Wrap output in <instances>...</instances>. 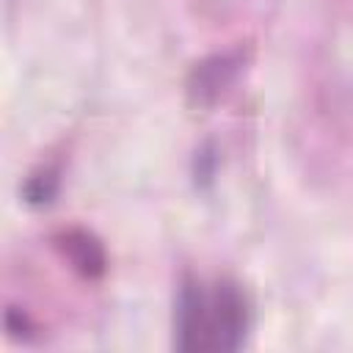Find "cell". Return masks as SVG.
<instances>
[{"label":"cell","mask_w":353,"mask_h":353,"mask_svg":"<svg viewBox=\"0 0 353 353\" xmlns=\"http://www.w3.org/2000/svg\"><path fill=\"white\" fill-rule=\"evenodd\" d=\"M251 301L240 281L221 276L204 284L185 273L174 292V347L185 353L221 350L234 353L251 331Z\"/></svg>","instance_id":"cell-1"},{"label":"cell","mask_w":353,"mask_h":353,"mask_svg":"<svg viewBox=\"0 0 353 353\" xmlns=\"http://www.w3.org/2000/svg\"><path fill=\"white\" fill-rule=\"evenodd\" d=\"M251 63V47L237 44L199 58L185 77V99L193 110L215 108L245 74Z\"/></svg>","instance_id":"cell-2"},{"label":"cell","mask_w":353,"mask_h":353,"mask_svg":"<svg viewBox=\"0 0 353 353\" xmlns=\"http://www.w3.org/2000/svg\"><path fill=\"white\" fill-rule=\"evenodd\" d=\"M52 248L83 279L97 281L108 273V251L102 240L85 226H63L52 234Z\"/></svg>","instance_id":"cell-3"},{"label":"cell","mask_w":353,"mask_h":353,"mask_svg":"<svg viewBox=\"0 0 353 353\" xmlns=\"http://www.w3.org/2000/svg\"><path fill=\"white\" fill-rule=\"evenodd\" d=\"M61 190V165L58 163H41L33 168L22 182V201L30 207L50 204Z\"/></svg>","instance_id":"cell-4"},{"label":"cell","mask_w":353,"mask_h":353,"mask_svg":"<svg viewBox=\"0 0 353 353\" xmlns=\"http://www.w3.org/2000/svg\"><path fill=\"white\" fill-rule=\"evenodd\" d=\"M36 331H39V325H36V320L25 309H17V306H8L6 309V334L11 339L28 342V339L36 336Z\"/></svg>","instance_id":"cell-5"},{"label":"cell","mask_w":353,"mask_h":353,"mask_svg":"<svg viewBox=\"0 0 353 353\" xmlns=\"http://www.w3.org/2000/svg\"><path fill=\"white\" fill-rule=\"evenodd\" d=\"M215 163H218V157H215V152H212L210 143H204L201 149H196L193 174H196V182H199V185H201V182H210V179L215 176Z\"/></svg>","instance_id":"cell-6"}]
</instances>
